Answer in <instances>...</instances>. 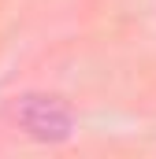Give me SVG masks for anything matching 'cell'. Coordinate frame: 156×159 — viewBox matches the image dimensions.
Segmentation results:
<instances>
[{
  "label": "cell",
  "mask_w": 156,
  "mask_h": 159,
  "mask_svg": "<svg viewBox=\"0 0 156 159\" xmlns=\"http://www.w3.org/2000/svg\"><path fill=\"white\" fill-rule=\"evenodd\" d=\"M15 122H19L34 141L60 144V141H67L71 129H75V111H71V104L60 100V96L26 93V96H19V104H15Z\"/></svg>",
  "instance_id": "cell-1"
}]
</instances>
